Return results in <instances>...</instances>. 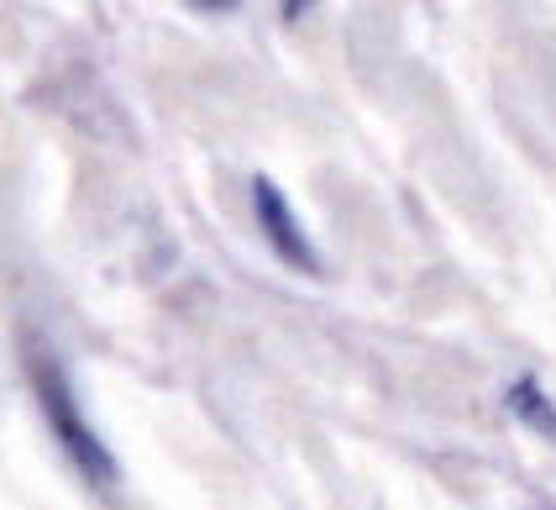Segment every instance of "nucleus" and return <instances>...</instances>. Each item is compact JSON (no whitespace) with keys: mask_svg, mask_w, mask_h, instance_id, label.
Here are the masks:
<instances>
[{"mask_svg":"<svg viewBox=\"0 0 556 510\" xmlns=\"http://www.w3.org/2000/svg\"><path fill=\"white\" fill-rule=\"evenodd\" d=\"M27 380H31V395H37V406H42V421H48V432L59 437L63 458L85 474V484L94 489H116V458H111V447L100 443V432L90 426V415L79 406V389L68 380V369H63V358L48 343H31L27 348Z\"/></svg>","mask_w":556,"mask_h":510,"instance_id":"f257e3e1","label":"nucleus"},{"mask_svg":"<svg viewBox=\"0 0 556 510\" xmlns=\"http://www.w3.org/2000/svg\"><path fill=\"white\" fill-rule=\"evenodd\" d=\"M252 216H257V226H263L268 248L278 253V263H289L294 274H320V253H315V242L305 237V226H300V216H294L289 195L278 190L268 174H257V179H252Z\"/></svg>","mask_w":556,"mask_h":510,"instance_id":"f03ea898","label":"nucleus"},{"mask_svg":"<svg viewBox=\"0 0 556 510\" xmlns=\"http://www.w3.org/2000/svg\"><path fill=\"white\" fill-rule=\"evenodd\" d=\"M509 411L520 415L530 432H541V437H552V443H556V406L546 400V389L530 380V374L509 384Z\"/></svg>","mask_w":556,"mask_h":510,"instance_id":"7ed1b4c3","label":"nucleus"}]
</instances>
